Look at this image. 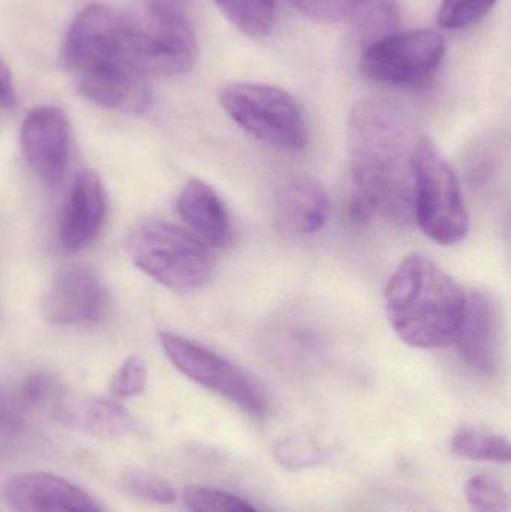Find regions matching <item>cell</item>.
I'll return each mask as SVG.
<instances>
[{
  "mask_svg": "<svg viewBox=\"0 0 511 512\" xmlns=\"http://www.w3.org/2000/svg\"><path fill=\"white\" fill-rule=\"evenodd\" d=\"M426 137L414 117L384 99H363L347 125L348 159L359 195L372 215L392 224L414 222L416 155Z\"/></svg>",
  "mask_w": 511,
  "mask_h": 512,
  "instance_id": "1",
  "label": "cell"
},
{
  "mask_svg": "<svg viewBox=\"0 0 511 512\" xmlns=\"http://www.w3.org/2000/svg\"><path fill=\"white\" fill-rule=\"evenodd\" d=\"M384 306L402 342L419 349L446 348L458 339L467 294L434 259L413 254L390 276Z\"/></svg>",
  "mask_w": 511,
  "mask_h": 512,
  "instance_id": "2",
  "label": "cell"
},
{
  "mask_svg": "<svg viewBox=\"0 0 511 512\" xmlns=\"http://www.w3.org/2000/svg\"><path fill=\"white\" fill-rule=\"evenodd\" d=\"M123 248L135 267L177 292L206 285L215 267L209 248L195 234L164 221L135 225Z\"/></svg>",
  "mask_w": 511,
  "mask_h": 512,
  "instance_id": "3",
  "label": "cell"
},
{
  "mask_svg": "<svg viewBox=\"0 0 511 512\" xmlns=\"http://www.w3.org/2000/svg\"><path fill=\"white\" fill-rule=\"evenodd\" d=\"M128 26L132 60L147 77H174L194 68L197 36L173 0H149L143 11L128 14Z\"/></svg>",
  "mask_w": 511,
  "mask_h": 512,
  "instance_id": "4",
  "label": "cell"
},
{
  "mask_svg": "<svg viewBox=\"0 0 511 512\" xmlns=\"http://www.w3.org/2000/svg\"><path fill=\"white\" fill-rule=\"evenodd\" d=\"M414 221L426 237L443 246L462 242L470 231L458 176L428 135L416 155Z\"/></svg>",
  "mask_w": 511,
  "mask_h": 512,
  "instance_id": "5",
  "label": "cell"
},
{
  "mask_svg": "<svg viewBox=\"0 0 511 512\" xmlns=\"http://www.w3.org/2000/svg\"><path fill=\"white\" fill-rule=\"evenodd\" d=\"M225 113L257 140L281 150H300L308 143V123L299 102L281 87L231 83L219 92Z\"/></svg>",
  "mask_w": 511,
  "mask_h": 512,
  "instance_id": "6",
  "label": "cell"
},
{
  "mask_svg": "<svg viewBox=\"0 0 511 512\" xmlns=\"http://www.w3.org/2000/svg\"><path fill=\"white\" fill-rule=\"evenodd\" d=\"M446 56V41L435 30L390 33L362 45L363 75L383 86L420 89L431 83Z\"/></svg>",
  "mask_w": 511,
  "mask_h": 512,
  "instance_id": "7",
  "label": "cell"
},
{
  "mask_svg": "<svg viewBox=\"0 0 511 512\" xmlns=\"http://www.w3.org/2000/svg\"><path fill=\"white\" fill-rule=\"evenodd\" d=\"M62 57L75 78L128 66L137 68L129 48L128 14L101 3L87 5L66 32Z\"/></svg>",
  "mask_w": 511,
  "mask_h": 512,
  "instance_id": "8",
  "label": "cell"
},
{
  "mask_svg": "<svg viewBox=\"0 0 511 512\" xmlns=\"http://www.w3.org/2000/svg\"><path fill=\"white\" fill-rule=\"evenodd\" d=\"M171 363L192 381L215 391L254 417L269 412V397L263 385L233 361L179 334H159Z\"/></svg>",
  "mask_w": 511,
  "mask_h": 512,
  "instance_id": "9",
  "label": "cell"
},
{
  "mask_svg": "<svg viewBox=\"0 0 511 512\" xmlns=\"http://www.w3.org/2000/svg\"><path fill=\"white\" fill-rule=\"evenodd\" d=\"M108 304V291L101 277L92 268L71 265L56 274L42 307L51 324L86 327L105 318Z\"/></svg>",
  "mask_w": 511,
  "mask_h": 512,
  "instance_id": "10",
  "label": "cell"
},
{
  "mask_svg": "<svg viewBox=\"0 0 511 512\" xmlns=\"http://www.w3.org/2000/svg\"><path fill=\"white\" fill-rule=\"evenodd\" d=\"M455 345L465 366L483 378L500 372L503 363V316L497 298L488 291L467 294L464 321Z\"/></svg>",
  "mask_w": 511,
  "mask_h": 512,
  "instance_id": "11",
  "label": "cell"
},
{
  "mask_svg": "<svg viewBox=\"0 0 511 512\" xmlns=\"http://www.w3.org/2000/svg\"><path fill=\"white\" fill-rule=\"evenodd\" d=\"M21 152L30 170L50 186L65 176L71 147V125L60 108L42 105L21 125Z\"/></svg>",
  "mask_w": 511,
  "mask_h": 512,
  "instance_id": "12",
  "label": "cell"
},
{
  "mask_svg": "<svg viewBox=\"0 0 511 512\" xmlns=\"http://www.w3.org/2000/svg\"><path fill=\"white\" fill-rule=\"evenodd\" d=\"M5 498L15 512H104L80 487L45 472L15 475Z\"/></svg>",
  "mask_w": 511,
  "mask_h": 512,
  "instance_id": "13",
  "label": "cell"
},
{
  "mask_svg": "<svg viewBox=\"0 0 511 512\" xmlns=\"http://www.w3.org/2000/svg\"><path fill=\"white\" fill-rule=\"evenodd\" d=\"M107 218V194L95 171H80L72 183L60 227V242L66 251L89 246L101 233Z\"/></svg>",
  "mask_w": 511,
  "mask_h": 512,
  "instance_id": "14",
  "label": "cell"
},
{
  "mask_svg": "<svg viewBox=\"0 0 511 512\" xmlns=\"http://www.w3.org/2000/svg\"><path fill=\"white\" fill-rule=\"evenodd\" d=\"M81 96L99 107L123 114H143L152 105L147 75L137 68H120L75 78Z\"/></svg>",
  "mask_w": 511,
  "mask_h": 512,
  "instance_id": "15",
  "label": "cell"
},
{
  "mask_svg": "<svg viewBox=\"0 0 511 512\" xmlns=\"http://www.w3.org/2000/svg\"><path fill=\"white\" fill-rule=\"evenodd\" d=\"M279 224L293 234H315L329 221L332 204L326 188L312 177H294L276 194Z\"/></svg>",
  "mask_w": 511,
  "mask_h": 512,
  "instance_id": "16",
  "label": "cell"
},
{
  "mask_svg": "<svg viewBox=\"0 0 511 512\" xmlns=\"http://www.w3.org/2000/svg\"><path fill=\"white\" fill-rule=\"evenodd\" d=\"M177 210L204 245L216 249L230 245L233 239L230 215L212 186L191 180L180 194Z\"/></svg>",
  "mask_w": 511,
  "mask_h": 512,
  "instance_id": "17",
  "label": "cell"
},
{
  "mask_svg": "<svg viewBox=\"0 0 511 512\" xmlns=\"http://www.w3.org/2000/svg\"><path fill=\"white\" fill-rule=\"evenodd\" d=\"M57 418L65 426L99 439H126L140 435V424L119 403L81 400L59 406Z\"/></svg>",
  "mask_w": 511,
  "mask_h": 512,
  "instance_id": "18",
  "label": "cell"
},
{
  "mask_svg": "<svg viewBox=\"0 0 511 512\" xmlns=\"http://www.w3.org/2000/svg\"><path fill=\"white\" fill-rule=\"evenodd\" d=\"M450 450L462 459L479 460V462H510V442L506 436L477 426H462L456 430L450 441Z\"/></svg>",
  "mask_w": 511,
  "mask_h": 512,
  "instance_id": "19",
  "label": "cell"
},
{
  "mask_svg": "<svg viewBox=\"0 0 511 512\" xmlns=\"http://www.w3.org/2000/svg\"><path fill=\"white\" fill-rule=\"evenodd\" d=\"M222 14L248 38L270 35L276 21V0H215Z\"/></svg>",
  "mask_w": 511,
  "mask_h": 512,
  "instance_id": "20",
  "label": "cell"
},
{
  "mask_svg": "<svg viewBox=\"0 0 511 512\" xmlns=\"http://www.w3.org/2000/svg\"><path fill=\"white\" fill-rule=\"evenodd\" d=\"M122 489L134 498L156 505H170L176 502V490L158 475L143 469H128L120 478Z\"/></svg>",
  "mask_w": 511,
  "mask_h": 512,
  "instance_id": "21",
  "label": "cell"
},
{
  "mask_svg": "<svg viewBox=\"0 0 511 512\" xmlns=\"http://www.w3.org/2000/svg\"><path fill=\"white\" fill-rule=\"evenodd\" d=\"M183 502L192 512H258L245 499L213 487H186Z\"/></svg>",
  "mask_w": 511,
  "mask_h": 512,
  "instance_id": "22",
  "label": "cell"
},
{
  "mask_svg": "<svg viewBox=\"0 0 511 512\" xmlns=\"http://www.w3.org/2000/svg\"><path fill=\"white\" fill-rule=\"evenodd\" d=\"M465 498L473 512H507L509 495L500 480L488 474L476 475L465 486Z\"/></svg>",
  "mask_w": 511,
  "mask_h": 512,
  "instance_id": "23",
  "label": "cell"
},
{
  "mask_svg": "<svg viewBox=\"0 0 511 512\" xmlns=\"http://www.w3.org/2000/svg\"><path fill=\"white\" fill-rule=\"evenodd\" d=\"M276 462L290 471H302L323 462L324 453L308 436L294 435L281 439L273 448Z\"/></svg>",
  "mask_w": 511,
  "mask_h": 512,
  "instance_id": "24",
  "label": "cell"
},
{
  "mask_svg": "<svg viewBox=\"0 0 511 512\" xmlns=\"http://www.w3.org/2000/svg\"><path fill=\"white\" fill-rule=\"evenodd\" d=\"M497 0H443L438 9V26L444 30H462L479 23Z\"/></svg>",
  "mask_w": 511,
  "mask_h": 512,
  "instance_id": "25",
  "label": "cell"
},
{
  "mask_svg": "<svg viewBox=\"0 0 511 512\" xmlns=\"http://www.w3.org/2000/svg\"><path fill=\"white\" fill-rule=\"evenodd\" d=\"M369 0H290L306 17L320 23H341L359 14Z\"/></svg>",
  "mask_w": 511,
  "mask_h": 512,
  "instance_id": "26",
  "label": "cell"
},
{
  "mask_svg": "<svg viewBox=\"0 0 511 512\" xmlns=\"http://www.w3.org/2000/svg\"><path fill=\"white\" fill-rule=\"evenodd\" d=\"M146 384L147 367L143 358L129 357L114 375L111 390L120 399H128L143 393Z\"/></svg>",
  "mask_w": 511,
  "mask_h": 512,
  "instance_id": "27",
  "label": "cell"
},
{
  "mask_svg": "<svg viewBox=\"0 0 511 512\" xmlns=\"http://www.w3.org/2000/svg\"><path fill=\"white\" fill-rule=\"evenodd\" d=\"M399 9L395 3H383L371 9L362 23V45L384 38L399 30Z\"/></svg>",
  "mask_w": 511,
  "mask_h": 512,
  "instance_id": "28",
  "label": "cell"
},
{
  "mask_svg": "<svg viewBox=\"0 0 511 512\" xmlns=\"http://www.w3.org/2000/svg\"><path fill=\"white\" fill-rule=\"evenodd\" d=\"M15 102L14 80L5 60L0 57V105H11Z\"/></svg>",
  "mask_w": 511,
  "mask_h": 512,
  "instance_id": "29",
  "label": "cell"
}]
</instances>
